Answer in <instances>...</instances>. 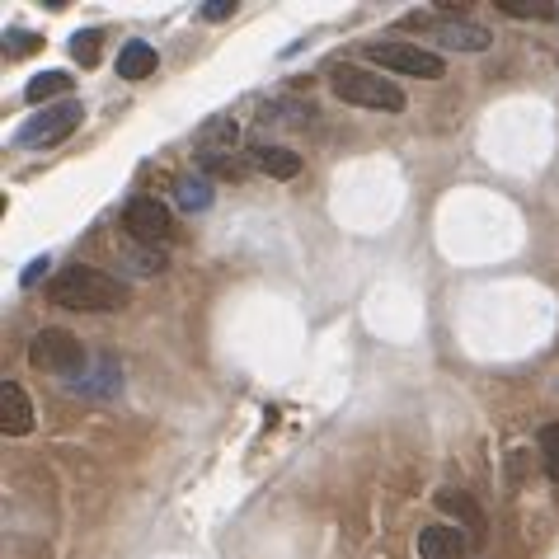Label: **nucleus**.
I'll use <instances>...</instances> for the list:
<instances>
[{
	"label": "nucleus",
	"instance_id": "obj_7",
	"mask_svg": "<svg viewBox=\"0 0 559 559\" xmlns=\"http://www.w3.org/2000/svg\"><path fill=\"white\" fill-rule=\"evenodd\" d=\"M414 24H428V19H414ZM428 33H433L442 47H451V52H484V47L494 43L489 38V29H480V24H470V19H433L428 24Z\"/></svg>",
	"mask_w": 559,
	"mask_h": 559
},
{
	"label": "nucleus",
	"instance_id": "obj_16",
	"mask_svg": "<svg viewBox=\"0 0 559 559\" xmlns=\"http://www.w3.org/2000/svg\"><path fill=\"white\" fill-rule=\"evenodd\" d=\"M198 170L202 174H226V179H235V184H240V179L249 174V165H245V160H231L226 151H198Z\"/></svg>",
	"mask_w": 559,
	"mask_h": 559
},
{
	"label": "nucleus",
	"instance_id": "obj_2",
	"mask_svg": "<svg viewBox=\"0 0 559 559\" xmlns=\"http://www.w3.org/2000/svg\"><path fill=\"white\" fill-rule=\"evenodd\" d=\"M329 90L339 94L343 104H353V109H381V113H400L409 99L395 80L376 76L367 66H334L329 71Z\"/></svg>",
	"mask_w": 559,
	"mask_h": 559
},
{
	"label": "nucleus",
	"instance_id": "obj_8",
	"mask_svg": "<svg viewBox=\"0 0 559 559\" xmlns=\"http://www.w3.org/2000/svg\"><path fill=\"white\" fill-rule=\"evenodd\" d=\"M29 428H33L29 390L15 386V381H5V386H0V433H5V437H24Z\"/></svg>",
	"mask_w": 559,
	"mask_h": 559
},
{
	"label": "nucleus",
	"instance_id": "obj_13",
	"mask_svg": "<svg viewBox=\"0 0 559 559\" xmlns=\"http://www.w3.org/2000/svg\"><path fill=\"white\" fill-rule=\"evenodd\" d=\"M71 390H80V395H118V367H113L109 358H99V372L94 376L80 372L76 381H71Z\"/></svg>",
	"mask_w": 559,
	"mask_h": 559
},
{
	"label": "nucleus",
	"instance_id": "obj_11",
	"mask_svg": "<svg viewBox=\"0 0 559 559\" xmlns=\"http://www.w3.org/2000/svg\"><path fill=\"white\" fill-rule=\"evenodd\" d=\"M156 66H160L156 47L141 43V38H132V43L118 52V76H123V80H146L151 71H156Z\"/></svg>",
	"mask_w": 559,
	"mask_h": 559
},
{
	"label": "nucleus",
	"instance_id": "obj_5",
	"mask_svg": "<svg viewBox=\"0 0 559 559\" xmlns=\"http://www.w3.org/2000/svg\"><path fill=\"white\" fill-rule=\"evenodd\" d=\"M367 62L386 66V71H400V76H414V80H442L447 76L442 57L428 52V47H414V43H372L367 47Z\"/></svg>",
	"mask_w": 559,
	"mask_h": 559
},
{
	"label": "nucleus",
	"instance_id": "obj_3",
	"mask_svg": "<svg viewBox=\"0 0 559 559\" xmlns=\"http://www.w3.org/2000/svg\"><path fill=\"white\" fill-rule=\"evenodd\" d=\"M80 123H85V109H80L76 99H62V104H47V109L33 113L29 123L15 132V141L29 146V151H47V146H57V141L71 137Z\"/></svg>",
	"mask_w": 559,
	"mask_h": 559
},
{
	"label": "nucleus",
	"instance_id": "obj_6",
	"mask_svg": "<svg viewBox=\"0 0 559 559\" xmlns=\"http://www.w3.org/2000/svg\"><path fill=\"white\" fill-rule=\"evenodd\" d=\"M123 231L132 235V240H141V245H160V240H170L174 217H170V207H165V202L132 198L123 207Z\"/></svg>",
	"mask_w": 559,
	"mask_h": 559
},
{
	"label": "nucleus",
	"instance_id": "obj_12",
	"mask_svg": "<svg viewBox=\"0 0 559 559\" xmlns=\"http://www.w3.org/2000/svg\"><path fill=\"white\" fill-rule=\"evenodd\" d=\"M71 99V76L66 71H43V76H33L29 80V90H24V99L29 104H47V99Z\"/></svg>",
	"mask_w": 559,
	"mask_h": 559
},
{
	"label": "nucleus",
	"instance_id": "obj_17",
	"mask_svg": "<svg viewBox=\"0 0 559 559\" xmlns=\"http://www.w3.org/2000/svg\"><path fill=\"white\" fill-rule=\"evenodd\" d=\"M437 508H442V513H456L461 522H470V527H480V503L466 494H456V489H442V494H437Z\"/></svg>",
	"mask_w": 559,
	"mask_h": 559
},
{
	"label": "nucleus",
	"instance_id": "obj_14",
	"mask_svg": "<svg viewBox=\"0 0 559 559\" xmlns=\"http://www.w3.org/2000/svg\"><path fill=\"white\" fill-rule=\"evenodd\" d=\"M174 198H179L184 212H198V207L212 202V179H202V174H193V179H174Z\"/></svg>",
	"mask_w": 559,
	"mask_h": 559
},
{
	"label": "nucleus",
	"instance_id": "obj_19",
	"mask_svg": "<svg viewBox=\"0 0 559 559\" xmlns=\"http://www.w3.org/2000/svg\"><path fill=\"white\" fill-rule=\"evenodd\" d=\"M38 47H43V38H38V33L5 29V52H10V57H19V52H38Z\"/></svg>",
	"mask_w": 559,
	"mask_h": 559
},
{
	"label": "nucleus",
	"instance_id": "obj_1",
	"mask_svg": "<svg viewBox=\"0 0 559 559\" xmlns=\"http://www.w3.org/2000/svg\"><path fill=\"white\" fill-rule=\"evenodd\" d=\"M47 296L80 315H109V311H123L127 301H132L127 282H118L113 273L90 268V264H66L57 278L47 282Z\"/></svg>",
	"mask_w": 559,
	"mask_h": 559
},
{
	"label": "nucleus",
	"instance_id": "obj_22",
	"mask_svg": "<svg viewBox=\"0 0 559 559\" xmlns=\"http://www.w3.org/2000/svg\"><path fill=\"white\" fill-rule=\"evenodd\" d=\"M198 15L202 19H226V15H235V5H231V0H217V5H202Z\"/></svg>",
	"mask_w": 559,
	"mask_h": 559
},
{
	"label": "nucleus",
	"instance_id": "obj_4",
	"mask_svg": "<svg viewBox=\"0 0 559 559\" xmlns=\"http://www.w3.org/2000/svg\"><path fill=\"white\" fill-rule=\"evenodd\" d=\"M29 362L38 372H52V376H71L76 381L85 372V348H80L76 334H66V329H38L29 339Z\"/></svg>",
	"mask_w": 559,
	"mask_h": 559
},
{
	"label": "nucleus",
	"instance_id": "obj_23",
	"mask_svg": "<svg viewBox=\"0 0 559 559\" xmlns=\"http://www.w3.org/2000/svg\"><path fill=\"white\" fill-rule=\"evenodd\" d=\"M43 273H47V259L29 264V268H24V287H33V282H43Z\"/></svg>",
	"mask_w": 559,
	"mask_h": 559
},
{
	"label": "nucleus",
	"instance_id": "obj_21",
	"mask_svg": "<svg viewBox=\"0 0 559 559\" xmlns=\"http://www.w3.org/2000/svg\"><path fill=\"white\" fill-rule=\"evenodd\" d=\"M132 264H137L141 273H160V268H165V259H160V254H151V249H137V254H132Z\"/></svg>",
	"mask_w": 559,
	"mask_h": 559
},
{
	"label": "nucleus",
	"instance_id": "obj_18",
	"mask_svg": "<svg viewBox=\"0 0 559 559\" xmlns=\"http://www.w3.org/2000/svg\"><path fill=\"white\" fill-rule=\"evenodd\" d=\"M536 442H541V461H545V475L559 484V423H545L541 433H536Z\"/></svg>",
	"mask_w": 559,
	"mask_h": 559
},
{
	"label": "nucleus",
	"instance_id": "obj_20",
	"mask_svg": "<svg viewBox=\"0 0 559 559\" xmlns=\"http://www.w3.org/2000/svg\"><path fill=\"white\" fill-rule=\"evenodd\" d=\"M503 15H517V19H555V5H513V0H498Z\"/></svg>",
	"mask_w": 559,
	"mask_h": 559
},
{
	"label": "nucleus",
	"instance_id": "obj_10",
	"mask_svg": "<svg viewBox=\"0 0 559 559\" xmlns=\"http://www.w3.org/2000/svg\"><path fill=\"white\" fill-rule=\"evenodd\" d=\"M419 555L423 559H466L470 555V545H466V536L456 527H423V536H419Z\"/></svg>",
	"mask_w": 559,
	"mask_h": 559
},
{
	"label": "nucleus",
	"instance_id": "obj_15",
	"mask_svg": "<svg viewBox=\"0 0 559 559\" xmlns=\"http://www.w3.org/2000/svg\"><path fill=\"white\" fill-rule=\"evenodd\" d=\"M99 52H104V29H99V24H90V29H80L76 38H71V57H76L80 66H99Z\"/></svg>",
	"mask_w": 559,
	"mask_h": 559
},
{
	"label": "nucleus",
	"instance_id": "obj_9",
	"mask_svg": "<svg viewBox=\"0 0 559 559\" xmlns=\"http://www.w3.org/2000/svg\"><path fill=\"white\" fill-rule=\"evenodd\" d=\"M249 165H259L268 179H296L301 174V156L292 146H273V141H249Z\"/></svg>",
	"mask_w": 559,
	"mask_h": 559
}]
</instances>
